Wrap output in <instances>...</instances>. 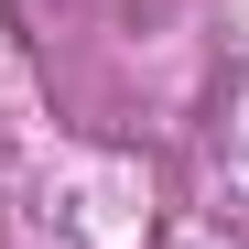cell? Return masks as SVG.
I'll return each mask as SVG.
<instances>
[]
</instances>
